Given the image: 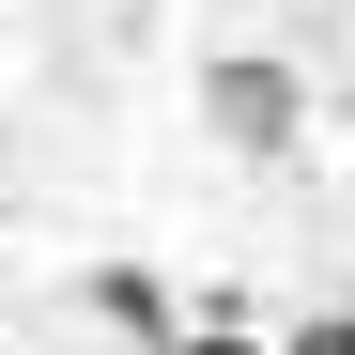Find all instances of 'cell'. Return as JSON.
Returning <instances> with one entry per match:
<instances>
[{"mask_svg": "<svg viewBox=\"0 0 355 355\" xmlns=\"http://www.w3.org/2000/svg\"><path fill=\"white\" fill-rule=\"evenodd\" d=\"M263 355H355V293H340V309H309L293 340H263Z\"/></svg>", "mask_w": 355, "mask_h": 355, "instance_id": "3", "label": "cell"}, {"mask_svg": "<svg viewBox=\"0 0 355 355\" xmlns=\"http://www.w3.org/2000/svg\"><path fill=\"white\" fill-rule=\"evenodd\" d=\"M78 309H93V324H124L139 355L186 340V309H170V278H155V263H93V278H78Z\"/></svg>", "mask_w": 355, "mask_h": 355, "instance_id": "2", "label": "cell"}, {"mask_svg": "<svg viewBox=\"0 0 355 355\" xmlns=\"http://www.w3.org/2000/svg\"><path fill=\"white\" fill-rule=\"evenodd\" d=\"M340 108H355V78H340Z\"/></svg>", "mask_w": 355, "mask_h": 355, "instance_id": "5", "label": "cell"}, {"mask_svg": "<svg viewBox=\"0 0 355 355\" xmlns=\"http://www.w3.org/2000/svg\"><path fill=\"white\" fill-rule=\"evenodd\" d=\"M201 124L232 155H293L309 139V78H293L278 46H232V62H201Z\"/></svg>", "mask_w": 355, "mask_h": 355, "instance_id": "1", "label": "cell"}, {"mask_svg": "<svg viewBox=\"0 0 355 355\" xmlns=\"http://www.w3.org/2000/svg\"><path fill=\"white\" fill-rule=\"evenodd\" d=\"M170 355H263V324H186Z\"/></svg>", "mask_w": 355, "mask_h": 355, "instance_id": "4", "label": "cell"}]
</instances>
